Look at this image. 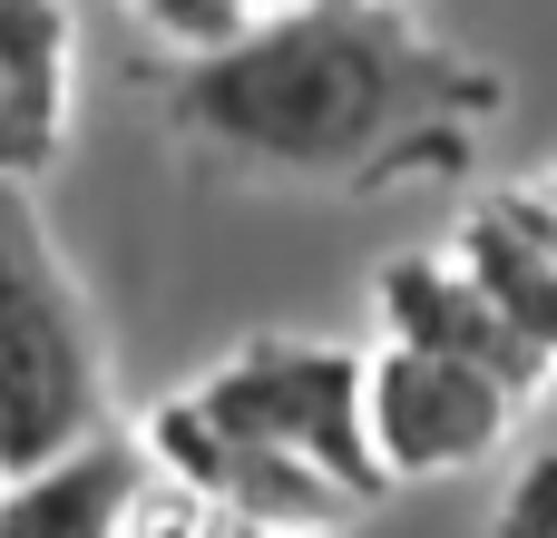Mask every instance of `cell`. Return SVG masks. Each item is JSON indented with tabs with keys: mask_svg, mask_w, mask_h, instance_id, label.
<instances>
[{
	"mask_svg": "<svg viewBox=\"0 0 557 538\" xmlns=\"http://www.w3.org/2000/svg\"><path fill=\"white\" fill-rule=\"evenodd\" d=\"M166 127L186 157L264 186L460 176L509 118V78L441 39L411 0H274L225 49L176 59Z\"/></svg>",
	"mask_w": 557,
	"mask_h": 538,
	"instance_id": "6da1fadb",
	"label": "cell"
},
{
	"mask_svg": "<svg viewBox=\"0 0 557 538\" xmlns=\"http://www.w3.org/2000/svg\"><path fill=\"white\" fill-rule=\"evenodd\" d=\"M108 431V343L39 196L0 176V480Z\"/></svg>",
	"mask_w": 557,
	"mask_h": 538,
	"instance_id": "7a4b0ae2",
	"label": "cell"
},
{
	"mask_svg": "<svg viewBox=\"0 0 557 538\" xmlns=\"http://www.w3.org/2000/svg\"><path fill=\"white\" fill-rule=\"evenodd\" d=\"M196 421H215L245 451H274L294 470H313L323 490H343L352 510L382 500V470L362 451V353L323 343V333H255L235 343L196 392H176Z\"/></svg>",
	"mask_w": 557,
	"mask_h": 538,
	"instance_id": "3957f363",
	"label": "cell"
},
{
	"mask_svg": "<svg viewBox=\"0 0 557 538\" xmlns=\"http://www.w3.org/2000/svg\"><path fill=\"white\" fill-rule=\"evenodd\" d=\"M519 421V392H499L470 363H431V353H362V451L382 470V490L401 480H460L480 470Z\"/></svg>",
	"mask_w": 557,
	"mask_h": 538,
	"instance_id": "277c9868",
	"label": "cell"
},
{
	"mask_svg": "<svg viewBox=\"0 0 557 538\" xmlns=\"http://www.w3.org/2000/svg\"><path fill=\"white\" fill-rule=\"evenodd\" d=\"M382 333L401 343V353H431V363H470V372H490L499 392H539L548 382V353L490 304V284L460 265V255H392L382 265Z\"/></svg>",
	"mask_w": 557,
	"mask_h": 538,
	"instance_id": "5b68a950",
	"label": "cell"
},
{
	"mask_svg": "<svg viewBox=\"0 0 557 538\" xmlns=\"http://www.w3.org/2000/svg\"><path fill=\"white\" fill-rule=\"evenodd\" d=\"M147 470H166L186 500H206V510H235V519H255V529H284V538H323L333 519H352V500L343 490H323L313 470H294V461H274V451H245V441H225L215 421H196L186 402H166L157 421H147Z\"/></svg>",
	"mask_w": 557,
	"mask_h": 538,
	"instance_id": "8992f818",
	"label": "cell"
},
{
	"mask_svg": "<svg viewBox=\"0 0 557 538\" xmlns=\"http://www.w3.org/2000/svg\"><path fill=\"white\" fill-rule=\"evenodd\" d=\"M78 118V20L69 0H0V176L39 186Z\"/></svg>",
	"mask_w": 557,
	"mask_h": 538,
	"instance_id": "52a82bcc",
	"label": "cell"
},
{
	"mask_svg": "<svg viewBox=\"0 0 557 538\" xmlns=\"http://www.w3.org/2000/svg\"><path fill=\"white\" fill-rule=\"evenodd\" d=\"M147 451L127 431H88L39 470L0 480V538H127L137 500H147Z\"/></svg>",
	"mask_w": 557,
	"mask_h": 538,
	"instance_id": "ba28073f",
	"label": "cell"
},
{
	"mask_svg": "<svg viewBox=\"0 0 557 538\" xmlns=\"http://www.w3.org/2000/svg\"><path fill=\"white\" fill-rule=\"evenodd\" d=\"M450 255L490 284V304H499V314L548 353V372H557V255H548V245H529L499 206H480V216L460 225V245H450Z\"/></svg>",
	"mask_w": 557,
	"mask_h": 538,
	"instance_id": "9c48e42d",
	"label": "cell"
},
{
	"mask_svg": "<svg viewBox=\"0 0 557 538\" xmlns=\"http://www.w3.org/2000/svg\"><path fill=\"white\" fill-rule=\"evenodd\" d=\"M127 10H137V20L176 49V59H196V49H225V39H235L264 0H127Z\"/></svg>",
	"mask_w": 557,
	"mask_h": 538,
	"instance_id": "30bf717a",
	"label": "cell"
},
{
	"mask_svg": "<svg viewBox=\"0 0 557 538\" xmlns=\"http://www.w3.org/2000/svg\"><path fill=\"white\" fill-rule=\"evenodd\" d=\"M499 538H557V451H539V461H529V470L509 480Z\"/></svg>",
	"mask_w": 557,
	"mask_h": 538,
	"instance_id": "8fae6325",
	"label": "cell"
},
{
	"mask_svg": "<svg viewBox=\"0 0 557 538\" xmlns=\"http://www.w3.org/2000/svg\"><path fill=\"white\" fill-rule=\"evenodd\" d=\"M499 216H509L529 245H548V255H557V196H548V186H509V196H499Z\"/></svg>",
	"mask_w": 557,
	"mask_h": 538,
	"instance_id": "7c38bea8",
	"label": "cell"
},
{
	"mask_svg": "<svg viewBox=\"0 0 557 538\" xmlns=\"http://www.w3.org/2000/svg\"><path fill=\"white\" fill-rule=\"evenodd\" d=\"M539 186H548V196H557V176H539Z\"/></svg>",
	"mask_w": 557,
	"mask_h": 538,
	"instance_id": "4fadbf2b",
	"label": "cell"
},
{
	"mask_svg": "<svg viewBox=\"0 0 557 538\" xmlns=\"http://www.w3.org/2000/svg\"><path fill=\"white\" fill-rule=\"evenodd\" d=\"M264 10H274V0H264Z\"/></svg>",
	"mask_w": 557,
	"mask_h": 538,
	"instance_id": "5bb4252c",
	"label": "cell"
},
{
	"mask_svg": "<svg viewBox=\"0 0 557 538\" xmlns=\"http://www.w3.org/2000/svg\"><path fill=\"white\" fill-rule=\"evenodd\" d=\"M411 10H421V0H411Z\"/></svg>",
	"mask_w": 557,
	"mask_h": 538,
	"instance_id": "9a60e30c",
	"label": "cell"
}]
</instances>
